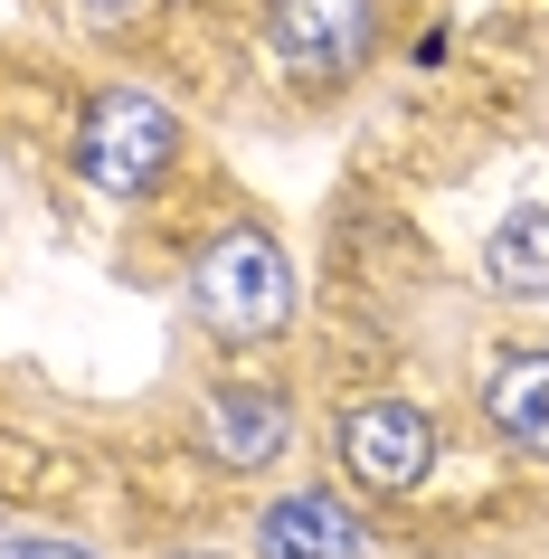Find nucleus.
<instances>
[{"label": "nucleus", "mask_w": 549, "mask_h": 559, "mask_svg": "<svg viewBox=\"0 0 549 559\" xmlns=\"http://www.w3.org/2000/svg\"><path fill=\"white\" fill-rule=\"evenodd\" d=\"M190 295H200V323L208 332H228V342H265V332L294 313V265H285V247H275L265 228H228L200 257Z\"/></svg>", "instance_id": "f257e3e1"}, {"label": "nucleus", "mask_w": 549, "mask_h": 559, "mask_svg": "<svg viewBox=\"0 0 549 559\" xmlns=\"http://www.w3.org/2000/svg\"><path fill=\"white\" fill-rule=\"evenodd\" d=\"M484 265H492V285H502V295L540 304V295H549V209H512V218L492 228Z\"/></svg>", "instance_id": "6e6552de"}, {"label": "nucleus", "mask_w": 549, "mask_h": 559, "mask_svg": "<svg viewBox=\"0 0 549 559\" xmlns=\"http://www.w3.org/2000/svg\"><path fill=\"white\" fill-rule=\"evenodd\" d=\"M275 38L303 76H350L370 58V0H275Z\"/></svg>", "instance_id": "20e7f679"}, {"label": "nucleus", "mask_w": 549, "mask_h": 559, "mask_svg": "<svg viewBox=\"0 0 549 559\" xmlns=\"http://www.w3.org/2000/svg\"><path fill=\"white\" fill-rule=\"evenodd\" d=\"M200 445L218 455V465H237V474H256V465H275L285 455V399L275 389H218L200 408Z\"/></svg>", "instance_id": "39448f33"}, {"label": "nucleus", "mask_w": 549, "mask_h": 559, "mask_svg": "<svg viewBox=\"0 0 549 559\" xmlns=\"http://www.w3.org/2000/svg\"><path fill=\"white\" fill-rule=\"evenodd\" d=\"M0 559H86V550H58V540H10Z\"/></svg>", "instance_id": "1a4fd4ad"}, {"label": "nucleus", "mask_w": 549, "mask_h": 559, "mask_svg": "<svg viewBox=\"0 0 549 559\" xmlns=\"http://www.w3.org/2000/svg\"><path fill=\"white\" fill-rule=\"evenodd\" d=\"M484 408H492V427H502L521 455H549V352H512L492 370Z\"/></svg>", "instance_id": "0eeeda50"}, {"label": "nucleus", "mask_w": 549, "mask_h": 559, "mask_svg": "<svg viewBox=\"0 0 549 559\" xmlns=\"http://www.w3.org/2000/svg\"><path fill=\"white\" fill-rule=\"evenodd\" d=\"M162 162H171V115L152 95H95V115H86V180L95 190L133 200V190L162 180Z\"/></svg>", "instance_id": "f03ea898"}, {"label": "nucleus", "mask_w": 549, "mask_h": 559, "mask_svg": "<svg viewBox=\"0 0 549 559\" xmlns=\"http://www.w3.org/2000/svg\"><path fill=\"white\" fill-rule=\"evenodd\" d=\"M256 540H265V559H350L360 550V522L332 493H285L256 522Z\"/></svg>", "instance_id": "423d86ee"}, {"label": "nucleus", "mask_w": 549, "mask_h": 559, "mask_svg": "<svg viewBox=\"0 0 549 559\" xmlns=\"http://www.w3.org/2000/svg\"><path fill=\"white\" fill-rule=\"evenodd\" d=\"M435 437H427V417L407 408V399H370V408H350L342 427V465L370 484V493H407L417 474H427Z\"/></svg>", "instance_id": "7ed1b4c3"}]
</instances>
